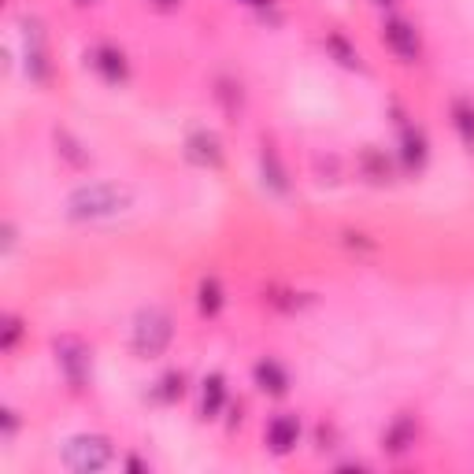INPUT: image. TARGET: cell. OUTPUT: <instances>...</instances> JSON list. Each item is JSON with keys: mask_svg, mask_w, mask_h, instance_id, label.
Segmentation results:
<instances>
[{"mask_svg": "<svg viewBox=\"0 0 474 474\" xmlns=\"http://www.w3.org/2000/svg\"><path fill=\"white\" fill-rule=\"evenodd\" d=\"M242 5H249V8H267L271 0H242Z\"/></svg>", "mask_w": 474, "mask_h": 474, "instance_id": "cell-22", "label": "cell"}, {"mask_svg": "<svg viewBox=\"0 0 474 474\" xmlns=\"http://www.w3.org/2000/svg\"><path fill=\"white\" fill-rule=\"evenodd\" d=\"M222 304H226V296H222V282L208 274V278L197 285V308H201V315H204V319H215V315L222 312Z\"/></svg>", "mask_w": 474, "mask_h": 474, "instance_id": "cell-15", "label": "cell"}, {"mask_svg": "<svg viewBox=\"0 0 474 474\" xmlns=\"http://www.w3.org/2000/svg\"><path fill=\"white\" fill-rule=\"evenodd\" d=\"M222 407H226V378L222 375H208L201 382V415H204V419H219Z\"/></svg>", "mask_w": 474, "mask_h": 474, "instance_id": "cell-12", "label": "cell"}, {"mask_svg": "<svg viewBox=\"0 0 474 474\" xmlns=\"http://www.w3.org/2000/svg\"><path fill=\"white\" fill-rule=\"evenodd\" d=\"M89 67L108 82V86H123L130 78V64H127V52L118 45H93L89 48Z\"/></svg>", "mask_w": 474, "mask_h": 474, "instance_id": "cell-6", "label": "cell"}, {"mask_svg": "<svg viewBox=\"0 0 474 474\" xmlns=\"http://www.w3.org/2000/svg\"><path fill=\"white\" fill-rule=\"evenodd\" d=\"M19 337H23V319L8 315V319H5V334H0V348L12 352V348L19 345Z\"/></svg>", "mask_w": 474, "mask_h": 474, "instance_id": "cell-20", "label": "cell"}, {"mask_svg": "<svg viewBox=\"0 0 474 474\" xmlns=\"http://www.w3.org/2000/svg\"><path fill=\"white\" fill-rule=\"evenodd\" d=\"M263 441L274 456H289L296 448V441H301V419H296V415H274V419L267 423Z\"/></svg>", "mask_w": 474, "mask_h": 474, "instance_id": "cell-7", "label": "cell"}, {"mask_svg": "<svg viewBox=\"0 0 474 474\" xmlns=\"http://www.w3.org/2000/svg\"><path fill=\"white\" fill-rule=\"evenodd\" d=\"M252 382H256L260 393H267V397H285V393H289V371H285L278 360H271V356H263V360L252 367Z\"/></svg>", "mask_w": 474, "mask_h": 474, "instance_id": "cell-8", "label": "cell"}, {"mask_svg": "<svg viewBox=\"0 0 474 474\" xmlns=\"http://www.w3.org/2000/svg\"><path fill=\"white\" fill-rule=\"evenodd\" d=\"M0 415H5V434H15V427H19L15 411H0Z\"/></svg>", "mask_w": 474, "mask_h": 474, "instance_id": "cell-21", "label": "cell"}, {"mask_svg": "<svg viewBox=\"0 0 474 474\" xmlns=\"http://www.w3.org/2000/svg\"><path fill=\"white\" fill-rule=\"evenodd\" d=\"M182 397H186V375L182 371H167L160 378V400L174 404V400H182Z\"/></svg>", "mask_w": 474, "mask_h": 474, "instance_id": "cell-18", "label": "cell"}, {"mask_svg": "<svg viewBox=\"0 0 474 474\" xmlns=\"http://www.w3.org/2000/svg\"><path fill=\"white\" fill-rule=\"evenodd\" d=\"M427 156H430L427 134H423L419 127H404V134H400V163H404L407 170H423Z\"/></svg>", "mask_w": 474, "mask_h": 474, "instance_id": "cell-10", "label": "cell"}, {"mask_svg": "<svg viewBox=\"0 0 474 474\" xmlns=\"http://www.w3.org/2000/svg\"><path fill=\"white\" fill-rule=\"evenodd\" d=\"M382 41L389 45V52L397 59H404V64H419V56H423V37L419 30H415V23L393 15L382 23Z\"/></svg>", "mask_w": 474, "mask_h": 474, "instance_id": "cell-5", "label": "cell"}, {"mask_svg": "<svg viewBox=\"0 0 474 474\" xmlns=\"http://www.w3.org/2000/svg\"><path fill=\"white\" fill-rule=\"evenodd\" d=\"M111 459H115V448H111V441H108L104 434H78V438H71L67 448H64V463H67L71 470H78V474H97V470H104Z\"/></svg>", "mask_w": 474, "mask_h": 474, "instance_id": "cell-3", "label": "cell"}, {"mask_svg": "<svg viewBox=\"0 0 474 474\" xmlns=\"http://www.w3.org/2000/svg\"><path fill=\"white\" fill-rule=\"evenodd\" d=\"M364 170L371 182H389V160L378 149H364Z\"/></svg>", "mask_w": 474, "mask_h": 474, "instance_id": "cell-19", "label": "cell"}, {"mask_svg": "<svg viewBox=\"0 0 474 474\" xmlns=\"http://www.w3.org/2000/svg\"><path fill=\"white\" fill-rule=\"evenodd\" d=\"M134 193L118 182H89V186H78L71 197H67V219L75 222H100V219H111V215H123L130 208Z\"/></svg>", "mask_w": 474, "mask_h": 474, "instance_id": "cell-1", "label": "cell"}, {"mask_svg": "<svg viewBox=\"0 0 474 474\" xmlns=\"http://www.w3.org/2000/svg\"><path fill=\"white\" fill-rule=\"evenodd\" d=\"M415 438H419V427H415V419H411V415H397L393 427L382 434V448H386L389 456H404V452H411Z\"/></svg>", "mask_w": 474, "mask_h": 474, "instance_id": "cell-9", "label": "cell"}, {"mask_svg": "<svg viewBox=\"0 0 474 474\" xmlns=\"http://www.w3.org/2000/svg\"><path fill=\"white\" fill-rule=\"evenodd\" d=\"M78 5H93V0H78Z\"/></svg>", "mask_w": 474, "mask_h": 474, "instance_id": "cell-25", "label": "cell"}, {"mask_svg": "<svg viewBox=\"0 0 474 474\" xmlns=\"http://www.w3.org/2000/svg\"><path fill=\"white\" fill-rule=\"evenodd\" d=\"M375 5H393V0H375Z\"/></svg>", "mask_w": 474, "mask_h": 474, "instance_id": "cell-24", "label": "cell"}, {"mask_svg": "<svg viewBox=\"0 0 474 474\" xmlns=\"http://www.w3.org/2000/svg\"><path fill=\"white\" fill-rule=\"evenodd\" d=\"M186 156H190L193 163H201V167H222V145H219V138L208 134V130L190 134V141H186Z\"/></svg>", "mask_w": 474, "mask_h": 474, "instance_id": "cell-11", "label": "cell"}, {"mask_svg": "<svg viewBox=\"0 0 474 474\" xmlns=\"http://www.w3.org/2000/svg\"><path fill=\"white\" fill-rule=\"evenodd\" d=\"M174 341V323L163 308H145L138 312L134 319V334H130V348L134 356H141V360H156V356H163Z\"/></svg>", "mask_w": 474, "mask_h": 474, "instance_id": "cell-2", "label": "cell"}, {"mask_svg": "<svg viewBox=\"0 0 474 474\" xmlns=\"http://www.w3.org/2000/svg\"><path fill=\"white\" fill-rule=\"evenodd\" d=\"M260 167H263V186H271L274 193H289L285 163L278 160V152H274L271 145H263V152H260Z\"/></svg>", "mask_w": 474, "mask_h": 474, "instance_id": "cell-14", "label": "cell"}, {"mask_svg": "<svg viewBox=\"0 0 474 474\" xmlns=\"http://www.w3.org/2000/svg\"><path fill=\"white\" fill-rule=\"evenodd\" d=\"M178 5V0H160V8H174Z\"/></svg>", "mask_w": 474, "mask_h": 474, "instance_id": "cell-23", "label": "cell"}, {"mask_svg": "<svg viewBox=\"0 0 474 474\" xmlns=\"http://www.w3.org/2000/svg\"><path fill=\"white\" fill-rule=\"evenodd\" d=\"M56 364L64 371V378L71 382V389H82L89 382V371H93V360H89V348L78 341V337H59L56 341Z\"/></svg>", "mask_w": 474, "mask_h": 474, "instance_id": "cell-4", "label": "cell"}, {"mask_svg": "<svg viewBox=\"0 0 474 474\" xmlns=\"http://www.w3.org/2000/svg\"><path fill=\"white\" fill-rule=\"evenodd\" d=\"M326 52L337 59L341 67L348 71H360V52H356V45H348L345 34H326Z\"/></svg>", "mask_w": 474, "mask_h": 474, "instance_id": "cell-17", "label": "cell"}, {"mask_svg": "<svg viewBox=\"0 0 474 474\" xmlns=\"http://www.w3.org/2000/svg\"><path fill=\"white\" fill-rule=\"evenodd\" d=\"M26 71L37 82L48 78V52H45V41H41L37 26H26Z\"/></svg>", "mask_w": 474, "mask_h": 474, "instance_id": "cell-13", "label": "cell"}, {"mask_svg": "<svg viewBox=\"0 0 474 474\" xmlns=\"http://www.w3.org/2000/svg\"><path fill=\"white\" fill-rule=\"evenodd\" d=\"M452 127H456L459 141H463L467 149H474V104H470L467 97H456V100H452Z\"/></svg>", "mask_w": 474, "mask_h": 474, "instance_id": "cell-16", "label": "cell"}]
</instances>
